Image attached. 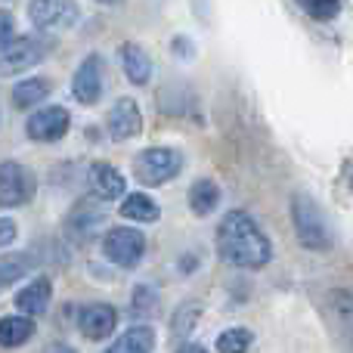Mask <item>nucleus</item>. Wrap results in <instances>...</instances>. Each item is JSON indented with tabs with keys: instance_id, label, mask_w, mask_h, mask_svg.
I'll list each match as a JSON object with an SVG mask.
<instances>
[{
	"instance_id": "5",
	"label": "nucleus",
	"mask_w": 353,
	"mask_h": 353,
	"mask_svg": "<svg viewBox=\"0 0 353 353\" xmlns=\"http://www.w3.org/2000/svg\"><path fill=\"white\" fill-rule=\"evenodd\" d=\"M103 254L115 267L134 270L146 254V236L140 230H130V226H112L103 236Z\"/></svg>"
},
{
	"instance_id": "1",
	"label": "nucleus",
	"mask_w": 353,
	"mask_h": 353,
	"mask_svg": "<svg viewBox=\"0 0 353 353\" xmlns=\"http://www.w3.org/2000/svg\"><path fill=\"white\" fill-rule=\"evenodd\" d=\"M217 254L230 267L261 270L273 257V245L248 211H230L217 226Z\"/></svg>"
},
{
	"instance_id": "10",
	"label": "nucleus",
	"mask_w": 353,
	"mask_h": 353,
	"mask_svg": "<svg viewBox=\"0 0 353 353\" xmlns=\"http://www.w3.org/2000/svg\"><path fill=\"white\" fill-rule=\"evenodd\" d=\"M118 325V310L112 304H84L78 310V329L84 332L90 341H103L115 332Z\"/></svg>"
},
{
	"instance_id": "7",
	"label": "nucleus",
	"mask_w": 353,
	"mask_h": 353,
	"mask_svg": "<svg viewBox=\"0 0 353 353\" xmlns=\"http://www.w3.org/2000/svg\"><path fill=\"white\" fill-rule=\"evenodd\" d=\"M72 128V115H68L65 105H47V109H37L34 115L25 121V134L34 143H56L68 134Z\"/></svg>"
},
{
	"instance_id": "13",
	"label": "nucleus",
	"mask_w": 353,
	"mask_h": 353,
	"mask_svg": "<svg viewBox=\"0 0 353 353\" xmlns=\"http://www.w3.org/2000/svg\"><path fill=\"white\" fill-rule=\"evenodd\" d=\"M118 56H121V68H124L130 84H137V87L149 84V78H152V59H149V53L140 47V43H134V41L121 43Z\"/></svg>"
},
{
	"instance_id": "26",
	"label": "nucleus",
	"mask_w": 353,
	"mask_h": 353,
	"mask_svg": "<svg viewBox=\"0 0 353 353\" xmlns=\"http://www.w3.org/2000/svg\"><path fill=\"white\" fill-rule=\"evenodd\" d=\"M12 34H16V19L10 10H0V50L12 41Z\"/></svg>"
},
{
	"instance_id": "22",
	"label": "nucleus",
	"mask_w": 353,
	"mask_h": 353,
	"mask_svg": "<svg viewBox=\"0 0 353 353\" xmlns=\"http://www.w3.org/2000/svg\"><path fill=\"white\" fill-rule=\"evenodd\" d=\"M28 270H31L28 254H6V257H0V288L19 282L22 276H28Z\"/></svg>"
},
{
	"instance_id": "4",
	"label": "nucleus",
	"mask_w": 353,
	"mask_h": 353,
	"mask_svg": "<svg viewBox=\"0 0 353 353\" xmlns=\"http://www.w3.org/2000/svg\"><path fill=\"white\" fill-rule=\"evenodd\" d=\"M53 50V43L47 41L43 34H22L12 37L3 50H0V74H19L25 68L43 62Z\"/></svg>"
},
{
	"instance_id": "24",
	"label": "nucleus",
	"mask_w": 353,
	"mask_h": 353,
	"mask_svg": "<svg viewBox=\"0 0 353 353\" xmlns=\"http://www.w3.org/2000/svg\"><path fill=\"white\" fill-rule=\"evenodd\" d=\"M344 0H298V6L307 12L310 19H319V22H329L341 12Z\"/></svg>"
},
{
	"instance_id": "11",
	"label": "nucleus",
	"mask_w": 353,
	"mask_h": 353,
	"mask_svg": "<svg viewBox=\"0 0 353 353\" xmlns=\"http://www.w3.org/2000/svg\"><path fill=\"white\" fill-rule=\"evenodd\" d=\"M105 128H109L112 140H130V137H137L143 130L140 105H137L130 97H121L115 105H112L109 118H105Z\"/></svg>"
},
{
	"instance_id": "2",
	"label": "nucleus",
	"mask_w": 353,
	"mask_h": 353,
	"mask_svg": "<svg viewBox=\"0 0 353 353\" xmlns=\"http://www.w3.org/2000/svg\"><path fill=\"white\" fill-rule=\"evenodd\" d=\"M292 220H294V232H298V242L310 251H329L335 242V232H332L329 220H325L323 208L304 192L292 195Z\"/></svg>"
},
{
	"instance_id": "27",
	"label": "nucleus",
	"mask_w": 353,
	"mask_h": 353,
	"mask_svg": "<svg viewBox=\"0 0 353 353\" xmlns=\"http://www.w3.org/2000/svg\"><path fill=\"white\" fill-rule=\"evenodd\" d=\"M19 236V226L12 217H0V248H6V245H12V239Z\"/></svg>"
},
{
	"instance_id": "21",
	"label": "nucleus",
	"mask_w": 353,
	"mask_h": 353,
	"mask_svg": "<svg viewBox=\"0 0 353 353\" xmlns=\"http://www.w3.org/2000/svg\"><path fill=\"white\" fill-rule=\"evenodd\" d=\"M199 316H201V304H199V301H186V304H180L174 310V316H171V335L174 338H186L189 332L195 329Z\"/></svg>"
},
{
	"instance_id": "25",
	"label": "nucleus",
	"mask_w": 353,
	"mask_h": 353,
	"mask_svg": "<svg viewBox=\"0 0 353 353\" xmlns=\"http://www.w3.org/2000/svg\"><path fill=\"white\" fill-rule=\"evenodd\" d=\"M155 307H159V294L152 292L149 285H140L134 292V316H143V319H149V316H155Z\"/></svg>"
},
{
	"instance_id": "14",
	"label": "nucleus",
	"mask_w": 353,
	"mask_h": 353,
	"mask_svg": "<svg viewBox=\"0 0 353 353\" xmlns=\"http://www.w3.org/2000/svg\"><path fill=\"white\" fill-rule=\"evenodd\" d=\"M50 298H53V285H50L47 276H37L31 285H25L22 292L16 294V307L25 313V316H43L50 307Z\"/></svg>"
},
{
	"instance_id": "23",
	"label": "nucleus",
	"mask_w": 353,
	"mask_h": 353,
	"mask_svg": "<svg viewBox=\"0 0 353 353\" xmlns=\"http://www.w3.org/2000/svg\"><path fill=\"white\" fill-rule=\"evenodd\" d=\"M251 341H254V335H251L248 329H226L223 335L217 338V347L220 353H239V350H248Z\"/></svg>"
},
{
	"instance_id": "17",
	"label": "nucleus",
	"mask_w": 353,
	"mask_h": 353,
	"mask_svg": "<svg viewBox=\"0 0 353 353\" xmlns=\"http://www.w3.org/2000/svg\"><path fill=\"white\" fill-rule=\"evenodd\" d=\"M220 205V186L214 180H195L189 189V208L195 217H208Z\"/></svg>"
},
{
	"instance_id": "12",
	"label": "nucleus",
	"mask_w": 353,
	"mask_h": 353,
	"mask_svg": "<svg viewBox=\"0 0 353 353\" xmlns=\"http://www.w3.org/2000/svg\"><path fill=\"white\" fill-rule=\"evenodd\" d=\"M90 192L93 199L99 201H115L124 195V189H128V183H124V174L118 171V168L112 165H93L90 168Z\"/></svg>"
},
{
	"instance_id": "16",
	"label": "nucleus",
	"mask_w": 353,
	"mask_h": 353,
	"mask_svg": "<svg viewBox=\"0 0 353 353\" xmlns=\"http://www.w3.org/2000/svg\"><path fill=\"white\" fill-rule=\"evenodd\" d=\"M105 223V214L103 211H93V208H84V205H78L72 211V217H68V223H65V230L72 232L78 242H90L93 236H97V230Z\"/></svg>"
},
{
	"instance_id": "19",
	"label": "nucleus",
	"mask_w": 353,
	"mask_h": 353,
	"mask_svg": "<svg viewBox=\"0 0 353 353\" xmlns=\"http://www.w3.org/2000/svg\"><path fill=\"white\" fill-rule=\"evenodd\" d=\"M161 214V208L155 205V199H149L146 192H134L121 201V217L137 220V223H155Z\"/></svg>"
},
{
	"instance_id": "9",
	"label": "nucleus",
	"mask_w": 353,
	"mask_h": 353,
	"mask_svg": "<svg viewBox=\"0 0 353 353\" xmlns=\"http://www.w3.org/2000/svg\"><path fill=\"white\" fill-rule=\"evenodd\" d=\"M105 90V68H103V59H99L97 53H90L84 62L78 65V72H74L72 78V93L78 103L84 105H97L99 97H103Z\"/></svg>"
},
{
	"instance_id": "28",
	"label": "nucleus",
	"mask_w": 353,
	"mask_h": 353,
	"mask_svg": "<svg viewBox=\"0 0 353 353\" xmlns=\"http://www.w3.org/2000/svg\"><path fill=\"white\" fill-rule=\"evenodd\" d=\"M97 3H105V6H115V3H121V0H97Z\"/></svg>"
},
{
	"instance_id": "6",
	"label": "nucleus",
	"mask_w": 353,
	"mask_h": 353,
	"mask_svg": "<svg viewBox=\"0 0 353 353\" xmlns=\"http://www.w3.org/2000/svg\"><path fill=\"white\" fill-rule=\"evenodd\" d=\"M37 192V176L19 161L0 165V208H19Z\"/></svg>"
},
{
	"instance_id": "15",
	"label": "nucleus",
	"mask_w": 353,
	"mask_h": 353,
	"mask_svg": "<svg viewBox=\"0 0 353 353\" xmlns=\"http://www.w3.org/2000/svg\"><path fill=\"white\" fill-rule=\"evenodd\" d=\"M50 93H53V81L50 78H25L12 87V105L16 109H34Z\"/></svg>"
},
{
	"instance_id": "3",
	"label": "nucleus",
	"mask_w": 353,
	"mask_h": 353,
	"mask_svg": "<svg viewBox=\"0 0 353 353\" xmlns=\"http://www.w3.org/2000/svg\"><path fill=\"white\" fill-rule=\"evenodd\" d=\"M183 171V152L174 146H149L134 159V176L143 186H165Z\"/></svg>"
},
{
	"instance_id": "8",
	"label": "nucleus",
	"mask_w": 353,
	"mask_h": 353,
	"mask_svg": "<svg viewBox=\"0 0 353 353\" xmlns=\"http://www.w3.org/2000/svg\"><path fill=\"white\" fill-rule=\"evenodd\" d=\"M28 16L41 31H68L78 22L74 0H28Z\"/></svg>"
},
{
	"instance_id": "20",
	"label": "nucleus",
	"mask_w": 353,
	"mask_h": 353,
	"mask_svg": "<svg viewBox=\"0 0 353 353\" xmlns=\"http://www.w3.org/2000/svg\"><path fill=\"white\" fill-rule=\"evenodd\" d=\"M34 335L31 316H3L0 319V347H22Z\"/></svg>"
},
{
	"instance_id": "18",
	"label": "nucleus",
	"mask_w": 353,
	"mask_h": 353,
	"mask_svg": "<svg viewBox=\"0 0 353 353\" xmlns=\"http://www.w3.org/2000/svg\"><path fill=\"white\" fill-rule=\"evenodd\" d=\"M155 347V332L149 325H134L112 341V353H149Z\"/></svg>"
}]
</instances>
